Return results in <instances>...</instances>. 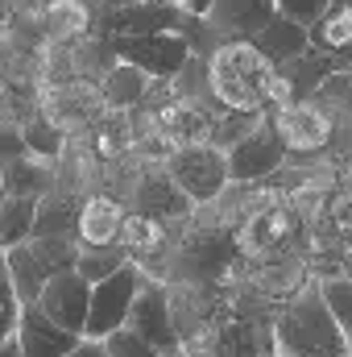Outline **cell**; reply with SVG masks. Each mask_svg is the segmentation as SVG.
Listing matches in <instances>:
<instances>
[{
	"instance_id": "cell-1",
	"label": "cell",
	"mask_w": 352,
	"mask_h": 357,
	"mask_svg": "<svg viewBox=\"0 0 352 357\" xmlns=\"http://www.w3.org/2000/svg\"><path fill=\"white\" fill-rule=\"evenodd\" d=\"M211 91L228 112H253L269 116L282 104H290V91L282 84L278 67L265 59L253 42H228L207 59Z\"/></svg>"
},
{
	"instance_id": "cell-2",
	"label": "cell",
	"mask_w": 352,
	"mask_h": 357,
	"mask_svg": "<svg viewBox=\"0 0 352 357\" xmlns=\"http://www.w3.org/2000/svg\"><path fill=\"white\" fill-rule=\"evenodd\" d=\"M278 357H352V337L332 316L319 278H311L282 312L273 316Z\"/></svg>"
},
{
	"instance_id": "cell-3",
	"label": "cell",
	"mask_w": 352,
	"mask_h": 357,
	"mask_svg": "<svg viewBox=\"0 0 352 357\" xmlns=\"http://www.w3.org/2000/svg\"><path fill=\"white\" fill-rule=\"evenodd\" d=\"M269 116H273V125L286 142L290 167H332L336 121H332V108L319 91L311 100H290Z\"/></svg>"
},
{
	"instance_id": "cell-4",
	"label": "cell",
	"mask_w": 352,
	"mask_h": 357,
	"mask_svg": "<svg viewBox=\"0 0 352 357\" xmlns=\"http://www.w3.org/2000/svg\"><path fill=\"white\" fill-rule=\"evenodd\" d=\"M150 278H154V274L145 266L129 262L120 274H112V278H104V282L95 287V295H91V320H88L91 341H108L112 333L129 328L133 303H137V295L150 287Z\"/></svg>"
},
{
	"instance_id": "cell-5",
	"label": "cell",
	"mask_w": 352,
	"mask_h": 357,
	"mask_svg": "<svg viewBox=\"0 0 352 357\" xmlns=\"http://www.w3.org/2000/svg\"><path fill=\"white\" fill-rule=\"evenodd\" d=\"M166 171L178 187L195 199V208H207L216 204L228 187H232V167H228V154L216 150V146H191V150H175L166 158Z\"/></svg>"
},
{
	"instance_id": "cell-6",
	"label": "cell",
	"mask_w": 352,
	"mask_h": 357,
	"mask_svg": "<svg viewBox=\"0 0 352 357\" xmlns=\"http://www.w3.org/2000/svg\"><path fill=\"white\" fill-rule=\"evenodd\" d=\"M120 54V63L145 71L150 79H178L186 63L195 59L191 42L182 33H154V38H108Z\"/></svg>"
},
{
	"instance_id": "cell-7",
	"label": "cell",
	"mask_w": 352,
	"mask_h": 357,
	"mask_svg": "<svg viewBox=\"0 0 352 357\" xmlns=\"http://www.w3.org/2000/svg\"><path fill=\"white\" fill-rule=\"evenodd\" d=\"M228 167H232V183H237V187L269 183L282 167H290V154H286V142H282L273 116H265L262 125L228 154Z\"/></svg>"
},
{
	"instance_id": "cell-8",
	"label": "cell",
	"mask_w": 352,
	"mask_h": 357,
	"mask_svg": "<svg viewBox=\"0 0 352 357\" xmlns=\"http://www.w3.org/2000/svg\"><path fill=\"white\" fill-rule=\"evenodd\" d=\"M129 328L150 341L154 349H162L166 357H182L186 345L178 337V324H175V307H170V287L162 278H150V287L137 295L133 303V316H129Z\"/></svg>"
},
{
	"instance_id": "cell-9",
	"label": "cell",
	"mask_w": 352,
	"mask_h": 357,
	"mask_svg": "<svg viewBox=\"0 0 352 357\" xmlns=\"http://www.w3.org/2000/svg\"><path fill=\"white\" fill-rule=\"evenodd\" d=\"M129 212H141V216H154V220H166V225H191L199 208L170 178L166 167H145L141 178H137L133 199H129Z\"/></svg>"
},
{
	"instance_id": "cell-10",
	"label": "cell",
	"mask_w": 352,
	"mask_h": 357,
	"mask_svg": "<svg viewBox=\"0 0 352 357\" xmlns=\"http://www.w3.org/2000/svg\"><path fill=\"white\" fill-rule=\"evenodd\" d=\"M91 295H95V287H91L88 278H83L79 270H67V274H54V278L46 282V291H42L38 307H42L54 324L71 328L75 337H88Z\"/></svg>"
},
{
	"instance_id": "cell-11",
	"label": "cell",
	"mask_w": 352,
	"mask_h": 357,
	"mask_svg": "<svg viewBox=\"0 0 352 357\" xmlns=\"http://www.w3.org/2000/svg\"><path fill=\"white\" fill-rule=\"evenodd\" d=\"M203 17L224 46L228 42H257L269 29V21L278 17V0H216Z\"/></svg>"
},
{
	"instance_id": "cell-12",
	"label": "cell",
	"mask_w": 352,
	"mask_h": 357,
	"mask_svg": "<svg viewBox=\"0 0 352 357\" xmlns=\"http://www.w3.org/2000/svg\"><path fill=\"white\" fill-rule=\"evenodd\" d=\"M311 50L323 54L340 75L352 71V0L328 4V13L311 25Z\"/></svg>"
},
{
	"instance_id": "cell-13",
	"label": "cell",
	"mask_w": 352,
	"mask_h": 357,
	"mask_svg": "<svg viewBox=\"0 0 352 357\" xmlns=\"http://www.w3.org/2000/svg\"><path fill=\"white\" fill-rule=\"evenodd\" d=\"M13 337L21 341V354L25 357H71L79 349V341H83L71 328L54 324L42 307H25V316H21V324H17Z\"/></svg>"
},
{
	"instance_id": "cell-14",
	"label": "cell",
	"mask_w": 352,
	"mask_h": 357,
	"mask_svg": "<svg viewBox=\"0 0 352 357\" xmlns=\"http://www.w3.org/2000/svg\"><path fill=\"white\" fill-rule=\"evenodd\" d=\"M129 208L116 204L112 195H88L79 208V241L88 250H104V245H120Z\"/></svg>"
},
{
	"instance_id": "cell-15",
	"label": "cell",
	"mask_w": 352,
	"mask_h": 357,
	"mask_svg": "<svg viewBox=\"0 0 352 357\" xmlns=\"http://www.w3.org/2000/svg\"><path fill=\"white\" fill-rule=\"evenodd\" d=\"M42 25H46V38L58 42V46H79L95 38V8L88 0H54L42 8Z\"/></svg>"
},
{
	"instance_id": "cell-16",
	"label": "cell",
	"mask_w": 352,
	"mask_h": 357,
	"mask_svg": "<svg viewBox=\"0 0 352 357\" xmlns=\"http://www.w3.org/2000/svg\"><path fill=\"white\" fill-rule=\"evenodd\" d=\"M4 278L13 282V291L21 295V303H25V307H38V299H42L46 282L54 278V270L46 266V262L33 254V245L25 241V245L4 250Z\"/></svg>"
},
{
	"instance_id": "cell-17",
	"label": "cell",
	"mask_w": 352,
	"mask_h": 357,
	"mask_svg": "<svg viewBox=\"0 0 352 357\" xmlns=\"http://www.w3.org/2000/svg\"><path fill=\"white\" fill-rule=\"evenodd\" d=\"M54 187H58V167H54V162H42V158H33V154L4 162V195L42 199V195H50Z\"/></svg>"
},
{
	"instance_id": "cell-18",
	"label": "cell",
	"mask_w": 352,
	"mask_h": 357,
	"mask_svg": "<svg viewBox=\"0 0 352 357\" xmlns=\"http://www.w3.org/2000/svg\"><path fill=\"white\" fill-rule=\"evenodd\" d=\"M257 50H262L265 59L282 71L286 63H294V59H303L307 50H311V29H303V25H294V21H286L282 13L269 21V29H265L262 38L253 42Z\"/></svg>"
},
{
	"instance_id": "cell-19",
	"label": "cell",
	"mask_w": 352,
	"mask_h": 357,
	"mask_svg": "<svg viewBox=\"0 0 352 357\" xmlns=\"http://www.w3.org/2000/svg\"><path fill=\"white\" fill-rule=\"evenodd\" d=\"M79 208H83V199H75V195H67V191L54 187L50 195H42L33 237H79Z\"/></svg>"
},
{
	"instance_id": "cell-20",
	"label": "cell",
	"mask_w": 352,
	"mask_h": 357,
	"mask_svg": "<svg viewBox=\"0 0 352 357\" xmlns=\"http://www.w3.org/2000/svg\"><path fill=\"white\" fill-rule=\"evenodd\" d=\"M150 88H154V79L145 75V71H137V67H129V63H120L104 84V104L108 108H116V112H137V108H145V100H150Z\"/></svg>"
},
{
	"instance_id": "cell-21",
	"label": "cell",
	"mask_w": 352,
	"mask_h": 357,
	"mask_svg": "<svg viewBox=\"0 0 352 357\" xmlns=\"http://www.w3.org/2000/svg\"><path fill=\"white\" fill-rule=\"evenodd\" d=\"M282 84H286V91H290V100H311L315 91L323 88L332 75H340L323 54H315V50H307L303 59H294V63H286L282 71Z\"/></svg>"
},
{
	"instance_id": "cell-22",
	"label": "cell",
	"mask_w": 352,
	"mask_h": 357,
	"mask_svg": "<svg viewBox=\"0 0 352 357\" xmlns=\"http://www.w3.org/2000/svg\"><path fill=\"white\" fill-rule=\"evenodd\" d=\"M38 208L42 199H17V195H4L0 199V245L13 250V245H25L38 229Z\"/></svg>"
},
{
	"instance_id": "cell-23",
	"label": "cell",
	"mask_w": 352,
	"mask_h": 357,
	"mask_svg": "<svg viewBox=\"0 0 352 357\" xmlns=\"http://www.w3.org/2000/svg\"><path fill=\"white\" fill-rule=\"evenodd\" d=\"M129 262H133V258H129V250H125V245H104V250H88V245H83V258H79V266H75V270L88 278L91 287H99L104 278L120 274Z\"/></svg>"
},
{
	"instance_id": "cell-24",
	"label": "cell",
	"mask_w": 352,
	"mask_h": 357,
	"mask_svg": "<svg viewBox=\"0 0 352 357\" xmlns=\"http://www.w3.org/2000/svg\"><path fill=\"white\" fill-rule=\"evenodd\" d=\"M319 291L332 307V316L340 320V328L352 337V274H336V278H319Z\"/></svg>"
},
{
	"instance_id": "cell-25",
	"label": "cell",
	"mask_w": 352,
	"mask_h": 357,
	"mask_svg": "<svg viewBox=\"0 0 352 357\" xmlns=\"http://www.w3.org/2000/svg\"><path fill=\"white\" fill-rule=\"evenodd\" d=\"M104 345H108V354H112V357H166L162 349H154L150 341H141L133 328H120V333H112Z\"/></svg>"
},
{
	"instance_id": "cell-26",
	"label": "cell",
	"mask_w": 352,
	"mask_h": 357,
	"mask_svg": "<svg viewBox=\"0 0 352 357\" xmlns=\"http://www.w3.org/2000/svg\"><path fill=\"white\" fill-rule=\"evenodd\" d=\"M328 4H332V0H278V13H282L286 21H294V25L311 29V25L328 13Z\"/></svg>"
},
{
	"instance_id": "cell-27",
	"label": "cell",
	"mask_w": 352,
	"mask_h": 357,
	"mask_svg": "<svg viewBox=\"0 0 352 357\" xmlns=\"http://www.w3.org/2000/svg\"><path fill=\"white\" fill-rule=\"evenodd\" d=\"M54 0H4V17H17V13H38Z\"/></svg>"
},
{
	"instance_id": "cell-28",
	"label": "cell",
	"mask_w": 352,
	"mask_h": 357,
	"mask_svg": "<svg viewBox=\"0 0 352 357\" xmlns=\"http://www.w3.org/2000/svg\"><path fill=\"white\" fill-rule=\"evenodd\" d=\"M71 357H112V354H108V345H104V341H91V337H83V341H79V349H75Z\"/></svg>"
},
{
	"instance_id": "cell-29",
	"label": "cell",
	"mask_w": 352,
	"mask_h": 357,
	"mask_svg": "<svg viewBox=\"0 0 352 357\" xmlns=\"http://www.w3.org/2000/svg\"><path fill=\"white\" fill-rule=\"evenodd\" d=\"M88 4L95 13H120V8H129L133 0H88Z\"/></svg>"
},
{
	"instance_id": "cell-30",
	"label": "cell",
	"mask_w": 352,
	"mask_h": 357,
	"mask_svg": "<svg viewBox=\"0 0 352 357\" xmlns=\"http://www.w3.org/2000/svg\"><path fill=\"white\" fill-rule=\"evenodd\" d=\"M0 357H25V354H21V341H17V337H4V345H0Z\"/></svg>"
},
{
	"instance_id": "cell-31",
	"label": "cell",
	"mask_w": 352,
	"mask_h": 357,
	"mask_svg": "<svg viewBox=\"0 0 352 357\" xmlns=\"http://www.w3.org/2000/svg\"><path fill=\"white\" fill-rule=\"evenodd\" d=\"M216 0H186V13H195V17H203L207 8H211Z\"/></svg>"
},
{
	"instance_id": "cell-32",
	"label": "cell",
	"mask_w": 352,
	"mask_h": 357,
	"mask_svg": "<svg viewBox=\"0 0 352 357\" xmlns=\"http://www.w3.org/2000/svg\"><path fill=\"white\" fill-rule=\"evenodd\" d=\"M340 187H349V191H352V158L340 167Z\"/></svg>"
},
{
	"instance_id": "cell-33",
	"label": "cell",
	"mask_w": 352,
	"mask_h": 357,
	"mask_svg": "<svg viewBox=\"0 0 352 357\" xmlns=\"http://www.w3.org/2000/svg\"><path fill=\"white\" fill-rule=\"evenodd\" d=\"M166 4H186V0H166Z\"/></svg>"
},
{
	"instance_id": "cell-34",
	"label": "cell",
	"mask_w": 352,
	"mask_h": 357,
	"mask_svg": "<svg viewBox=\"0 0 352 357\" xmlns=\"http://www.w3.org/2000/svg\"><path fill=\"white\" fill-rule=\"evenodd\" d=\"M182 357H191V354H182Z\"/></svg>"
},
{
	"instance_id": "cell-35",
	"label": "cell",
	"mask_w": 352,
	"mask_h": 357,
	"mask_svg": "<svg viewBox=\"0 0 352 357\" xmlns=\"http://www.w3.org/2000/svg\"><path fill=\"white\" fill-rule=\"evenodd\" d=\"M349 79H352V71H349Z\"/></svg>"
},
{
	"instance_id": "cell-36",
	"label": "cell",
	"mask_w": 352,
	"mask_h": 357,
	"mask_svg": "<svg viewBox=\"0 0 352 357\" xmlns=\"http://www.w3.org/2000/svg\"><path fill=\"white\" fill-rule=\"evenodd\" d=\"M273 357H278V354H273Z\"/></svg>"
}]
</instances>
